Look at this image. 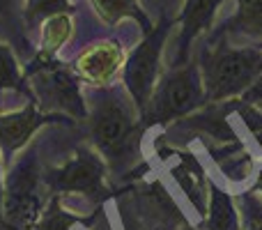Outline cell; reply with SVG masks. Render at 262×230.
<instances>
[{"mask_svg": "<svg viewBox=\"0 0 262 230\" xmlns=\"http://www.w3.org/2000/svg\"><path fill=\"white\" fill-rule=\"evenodd\" d=\"M170 28H172V21L163 16L152 30L145 32V37L138 41V46H134V51L124 60L122 83L140 117L147 111L152 92L159 83L161 55H163V46H166L168 35H170Z\"/></svg>", "mask_w": 262, "mask_h": 230, "instance_id": "obj_7", "label": "cell"}, {"mask_svg": "<svg viewBox=\"0 0 262 230\" xmlns=\"http://www.w3.org/2000/svg\"><path fill=\"white\" fill-rule=\"evenodd\" d=\"M244 230H262V214H249V219H246V226Z\"/></svg>", "mask_w": 262, "mask_h": 230, "instance_id": "obj_20", "label": "cell"}, {"mask_svg": "<svg viewBox=\"0 0 262 230\" xmlns=\"http://www.w3.org/2000/svg\"><path fill=\"white\" fill-rule=\"evenodd\" d=\"M72 124L69 120L55 115H46L39 111L35 101L16 106L9 111H0V159L3 163H12L28 145L35 140L41 129L51 124Z\"/></svg>", "mask_w": 262, "mask_h": 230, "instance_id": "obj_8", "label": "cell"}, {"mask_svg": "<svg viewBox=\"0 0 262 230\" xmlns=\"http://www.w3.org/2000/svg\"><path fill=\"white\" fill-rule=\"evenodd\" d=\"M88 101V136L106 166L120 168L138 152L145 122L136 111L127 90L115 86L90 88Z\"/></svg>", "mask_w": 262, "mask_h": 230, "instance_id": "obj_1", "label": "cell"}, {"mask_svg": "<svg viewBox=\"0 0 262 230\" xmlns=\"http://www.w3.org/2000/svg\"><path fill=\"white\" fill-rule=\"evenodd\" d=\"M39 145L32 140L7 168L5 175L3 219L9 230H32L39 221L51 194L44 184Z\"/></svg>", "mask_w": 262, "mask_h": 230, "instance_id": "obj_3", "label": "cell"}, {"mask_svg": "<svg viewBox=\"0 0 262 230\" xmlns=\"http://www.w3.org/2000/svg\"><path fill=\"white\" fill-rule=\"evenodd\" d=\"M237 9L221 28L219 35H246L251 39H262V0H235Z\"/></svg>", "mask_w": 262, "mask_h": 230, "instance_id": "obj_15", "label": "cell"}, {"mask_svg": "<svg viewBox=\"0 0 262 230\" xmlns=\"http://www.w3.org/2000/svg\"><path fill=\"white\" fill-rule=\"evenodd\" d=\"M58 12H74L69 0H23V26L28 35L37 32L41 21Z\"/></svg>", "mask_w": 262, "mask_h": 230, "instance_id": "obj_17", "label": "cell"}, {"mask_svg": "<svg viewBox=\"0 0 262 230\" xmlns=\"http://www.w3.org/2000/svg\"><path fill=\"white\" fill-rule=\"evenodd\" d=\"M124 53L122 41L118 39H97L88 44L78 55L72 60V72L78 76V81L85 83L88 88H108L122 74Z\"/></svg>", "mask_w": 262, "mask_h": 230, "instance_id": "obj_9", "label": "cell"}, {"mask_svg": "<svg viewBox=\"0 0 262 230\" xmlns=\"http://www.w3.org/2000/svg\"><path fill=\"white\" fill-rule=\"evenodd\" d=\"M44 184L51 196H83L101 203L108 196L106 161L95 148H76L62 163L44 168Z\"/></svg>", "mask_w": 262, "mask_h": 230, "instance_id": "obj_6", "label": "cell"}, {"mask_svg": "<svg viewBox=\"0 0 262 230\" xmlns=\"http://www.w3.org/2000/svg\"><path fill=\"white\" fill-rule=\"evenodd\" d=\"M214 37L216 46H205L198 65L205 97L207 101L244 97L262 81V46H228L223 35Z\"/></svg>", "mask_w": 262, "mask_h": 230, "instance_id": "obj_2", "label": "cell"}, {"mask_svg": "<svg viewBox=\"0 0 262 230\" xmlns=\"http://www.w3.org/2000/svg\"><path fill=\"white\" fill-rule=\"evenodd\" d=\"M5 163L0 159V228H5V219H3V203H5Z\"/></svg>", "mask_w": 262, "mask_h": 230, "instance_id": "obj_19", "label": "cell"}, {"mask_svg": "<svg viewBox=\"0 0 262 230\" xmlns=\"http://www.w3.org/2000/svg\"><path fill=\"white\" fill-rule=\"evenodd\" d=\"M205 101H207V97H205L200 67L186 62L180 67H172L170 72L159 78L157 88L152 92V99L147 104V111L140 120H145V127H163L172 120H180V117L193 113Z\"/></svg>", "mask_w": 262, "mask_h": 230, "instance_id": "obj_5", "label": "cell"}, {"mask_svg": "<svg viewBox=\"0 0 262 230\" xmlns=\"http://www.w3.org/2000/svg\"><path fill=\"white\" fill-rule=\"evenodd\" d=\"M35 35V55L49 60L60 58L62 49L74 37V12H58L53 16L44 18Z\"/></svg>", "mask_w": 262, "mask_h": 230, "instance_id": "obj_11", "label": "cell"}, {"mask_svg": "<svg viewBox=\"0 0 262 230\" xmlns=\"http://www.w3.org/2000/svg\"><path fill=\"white\" fill-rule=\"evenodd\" d=\"M0 39L16 51L18 60L35 55V44L23 26V0H0Z\"/></svg>", "mask_w": 262, "mask_h": 230, "instance_id": "obj_12", "label": "cell"}, {"mask_svg": "<svg viewBox=\"0 0 262 230\" xmlns=\"http://www.w3.org/2000/svg\"><path fill=\"white\" fill-rule=\"evenodd\" d=\"M90 5L95 9V14L99 16V21L106 23L108 28H115L124 18L136 21L143 32H149L154 28L138 0H90Z\"/></svg>", "mask_w": 262, "mask_h": 230, "instance_id": "obj_13", "label": "cell"}, {"mask_svg": "<svg viewBox=\"0 0 262 230\" xmlns=\"http://www.w3.org/2000/svg\"><path fill=\"white\" fill-rule=\"evenodd\" d=\"M23 74L30 86L32 99L41 113L62 120H88V101L78 76L60 58H39L32 55L23 65Z\"/></svg>", "mask_w": 262, "mask_h": 230, "instance_id": "obj_4", "label": "cell"}, {"mask_svg": "<svg viewBox=\"0 0 262 230\" xmlns=\"http://www.w3.org/2000/svg\"><path fill=\"white\" fill-rule=\"evenodd\" d=\"M7 92H14V95H21L23 99L35 101L16 51L7 41L0 39V97L7 95Z\"/></svg>", "mask_w": 262, "mask_h": 230, "instance_id": "obj_16", "label": "cell"}, {"mask_svg": "<svg viewBox=\"0 0 262 230\" xmlns=\"http://www.w3.org/2000/svg\"><path fill=\"white\" fill-rule=\"evenodd\" d=\"M205 226L207 230H242L235 200L216 182H209V203L207 212H205Z\"/></svg>", "mask_w": 262, "mask_h": 230, "instance_id": "obj_14", "label": "cell"}, {"mask_svg": "<svg viewBox=\"0 0 262 230\" xmlns=\"http://www.w3.org/2000/svg\"><path fill=\"white\" fill-rule=\"evenodd\" d=\"M253 189H255V191H260V194H262V171H260V177H258V182H255Z\"/></svg>", "mask_w": 262, "mask_h": 230, "instance_id": "obj_21", "label": "cell"}, {"mask_svg": "<svg viewBox=\"0 0 262 230\" xmlns=\"http://www.w3.org/2000/svg\"><path fill=\"white\" fill-rule=\"evenodd\" d=\"M184 230H193V228H189V226H186V228H184Z\"/></svg>", "mask_w": 262, "mask_h": 230, "instance_id": "obj_22", "label": "cell"}, {"mask_svg": "<svg viewBox=\"0 0 262 230\" xmlns=\"http://www.w3.org/2000/svg\"><path fill=\"white\" fill-rule=\"evenodd\" d=\"M223 5V0H184V7L180 12V37H177V53H175V65L180 67L186 65L189 58L191 44L203 35L205 30H209L214 23L219 7Z\"/></svg>", "mask_w": 262, "mask_h": 230, "instance_id": "obj_10", "label": "cell"}, {"mask_svg": "<svg viewBox=\"0 0 262 230\" xmlns=\"http://www.w3.org/2000/svg\"><path fill=\"white\" fill-rule=\"evenodd\" d=\"M76 223H83V219L76 217V214H69L62 207V198L51 196L49 205L44 207L39 221L32 230H72Z\"/></svg>", "mask_w": 262, "mask_h": 230, "instance_id": "obj_18", "label": "cell"}]
</instances>
